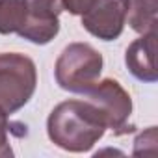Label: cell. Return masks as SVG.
Wrapping results in <instances>:
<instances>
[{
    "mask_svg": "<svg viewBox=\"0 0 158 158\" xmlns=\"http://www.w3.org/2000/svg\"><path fill=\"white\" fill-rule=\"evenodd\" d=\"M37 88V69L21 52H0V112L8 117L24 108Z\"/></svg>",
    "mask_w": 158,
    "mask_h": 158,
    "instance_id": "3957f363",
    "label": "cell"
},
{
    "mask_svg": "<svg viewBox=\"0 0 158 158\" xmlns=\"http://www.w3.org/2000/svg\"><path fill=\"white\" fill-rule=\"evenodd\" d=\"M26 19L17 34L19 37L34 43L47 45L60 32V13L63 11L61 0H24Z\"/></svg>",
    "mask_w": 158,
    "mask_h": 158,
    "instance_id": "5b68a950",
    "label": "cell"
},
{
    "mask_svg": "<svg viewBox=\"0 0 158 158\" xmlns=\"http://www.w3.org/2000/svg\"><path fill=\"white\" fill-rule=\"evenodd\" d=\"M82 26L97 39L115 41L127 24L125 0H95L91 8L80 15Z\"/></svg>",
    "mask_w": 158,
    "mask_h": 158,
    "instance_id": "8992f818",
    "label": "cell"
},
{
    "mask_svg": "<svg viewBox=\"0 0 158 158\" xmlns=\"http://www.w3.org/2000/svg\"><path fill=\"white\" fill-rule=\"evenodd\" d=\"M102 65V54L89 43H69L54 65L56 84L65 91L84 95L99 82Z\"/></svg>",
    "mask_w": 158,
    "mask_h": 158,
    "instance_id": "7a4b0ae2",
    "label": "cell"
},
{
    "mask_svg": "<svg viewBox=\"0 0 158 158\" xmlns=\"http://www.w3.org/2000/svg\"><path fill=\"white\" fill-rule=\"evenodd\" d=\"M61 2H63V10H67L71 15H82L91 8L95 0H61Z\"/></svg>",
    "mask_w": 158,
    "mask_h": 158,
    "instance_id": "8fae6325",
    "label": "cell"
},
{
    "mask_svg": "<svg viewBox=\"0 0 158 158\" xmlns=\"http://www.w3.org/2000/svg\"><path fill=\"white\" fill-rule=\"evenodd\" d=\"M84 97L97 106L106 123V128L114 130L115 134L127 130V123L132 114V99L117 80L114 78L99 80L84 93Z\"/></svg>",
    "mask_w": 158,
    "mask_h": 158,
    "instance_id": "277c9868",
    "label": "cell"
},
{
    "mask_svg": "<svg viewBox=\"0 0 158 158\" xmlns=\"http://www.w3.org/2000/svg\"><path fill=\"white\" fill-rule=\"evenodd\" d=\"M127 23L138 34L156 30V0H125Z\"/></svg>",
    "mask_w": 158,
    "mask_h": 158,
    "instance_id": "ba28073f",
    "label": "cell"
},
{
    "mask_svg": "<svg viewBox=\"0 0 158 158\" xmlns=\"http://www.w3.org/2000/svg\"><path fill=\"white\" fill-rule=\"evenodd\" d=\"M26 19L24 0H0V34H19Z\"/></svg>",
    "mask_w": 158,
    "mask_h": 158,
    "instance_id": "9c48e42d",
    "label": "cell"
},
{
    "mask_svg": "<svg viewBox=\"0 0 158 158\" xmlns=\"http://www.w3.org/2000/svg\"><path fill=\"white\" fill-rule=\"evenodd\" d=\"M156 30L141 34L136 41H132L125 54V63L132 76L138 80L154 84L158 80V71H156Z\"/></svg>",
    "mask_w": 158,
    "mask_h": 158,
    "instance_id": "52a82bcc",
    "label": "cell"
},
{
    "mask_svg": "<svg viewBox=\"0 0 158 158\" xmlns=\"http://www.w3.org/2000/svg\"><path fill=\"white\" fill-rule=\"evenodd\" d=\"M8 115L0 112V158H10L13 156L10 139H8V130H10V123H8Z\"/></svg>",
    "mask_w": 158,
    "mask_h": 158,
    "instance_id": "30bf717a",
    "label": "cell"
},
{
    "mask_svg": "<svg viewBox=\"0 0 158 158\" xmlns=\"http://www.w3.org/2000/svg\"><path fill=\"white\" fill-rule=\"evenodd\" d=\"M106 132V123L88 99L60 102L47 119L50 141L69 152H88Z\"/></svg>",
    "mask_w": 158,
    "mask_h": 158,
    "instance_id": "6da1fadb",
    "label": "cell"
}]
</instances>
